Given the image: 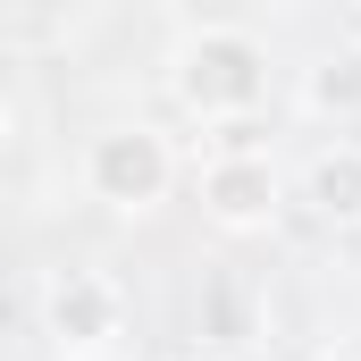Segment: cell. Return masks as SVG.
Wrapping results in <instances>:
<instances>
[{
	"instance_id": "obj_6",
	"label": "cell",
	"mask_w": 361,
	"mask_h": 361,
	"mask_svg": "<svg viewBox=\"0 0 361 361\" xmlns=\"http://www.w3.org/2000/svg\"><path fill=\"white\" fill-rule=\"evenodd\" d=\"M311 109H328V118H353L361 109V51H336V59L311 68Z\"/></svg>"
},
{
	"instance_id": "obj_4",
	"label": "cell",
	"mask_w": 361,
	"mask_h": 361,
	"mask_svg": "<svg viewBox=\"0 0 361 361\" xmlns=\"http://www.w3.org/2000/svg\"><path fill=\"white\" fill-rule=\"evenodd\" d=\"M202 210H210L219 227H269L277 219L269 152H261V160H210V169H202Z\"/></svg>"
},
{
	"instance_id": "obj_5",
	"label": "cell",
	"mask_w": 361,
	"mask_h": 361,
	"mask_svg": "<svg viewBox=\"0 0 361 361\" xmlns=\"http://www.w3.org/2000/svg\"><path fill=\"white\" fill-rule=\"evenodd\" d=\"M311 210L319 219H361V152L311 160Z\"/></svg>"
},
{
	"instance_id": "obj_2",
	"label": "cell",
	"mask_w": 361,
	"mask_h": 361,
	"mask_svg": "<svg viewBox=\"0 0 361 361\" xmlns=\"http://www.w3.org/2000/svg\"><path fill=\"white\" fill-rule=\"evenodd\" d=\"M85 177L101 202H118V210H152L160 193H169V177H177V160H169V143L152 135V126H109L101 143H92Z\"/></svg>"
},
{
	"instance_id": "obj_3",
	"label": "cell",
	"mask_w": 361,
	"mask_h": 361,
	"mask_svg": "<svg viewBox=\"0 0 361 361\" xmlns=\"http://www.w3.org/2000/svg\"><path fill=\"white\" fill-rule=\"evenodd\" d=\"M42 311H51V336L68 345V361H101V345L118 336V311H126V302H118V286H109V277L68 269L59 286H51V302H42Z\"/></svg>"
},
{
	"instance_id": "obj_8",
	"label": "cell",
	"mask_w": 361,
	"mask_h": 361,
	"mask_svg": "<svg viewBox=\"0 0 361 361\" xmlns=\"http://www.w3.org/2000/svg\"><path fill=\"white\" fill-rule=\"evenodd\" d=\"M328 361H345V353H328Z\"/></svg>"
},
{
	"instance_id": "obj_7",
	"label": "cell",
	"mask_w": 361,
	"mask_h": 361,
	"mask_svg": "<svg viewBox=\"0 0 361 361\" xmlns=\"http://www.w3.org/2000/svg\"><path fill=\"white\" fill-rule=\"evenodd\" d=\"M0 143H8V109H0Z\"/></svg>"
},
{
	"instance_id": "obj_1",
	"label": "cell",
	"mask_w": 361,
	"mask_h": 361,
	"mask_svg": "<svg viewBox=\"0 0 361 361\" xmlns=\"http://www.w3.org/2000/svg\"><path fill=\"white\" fill-rule=\"evenodd\" d=\"M177 101L193 118H252L269 101V51L244 34V25H202L177 51Z\"/></svg>"
}]
</instances>
